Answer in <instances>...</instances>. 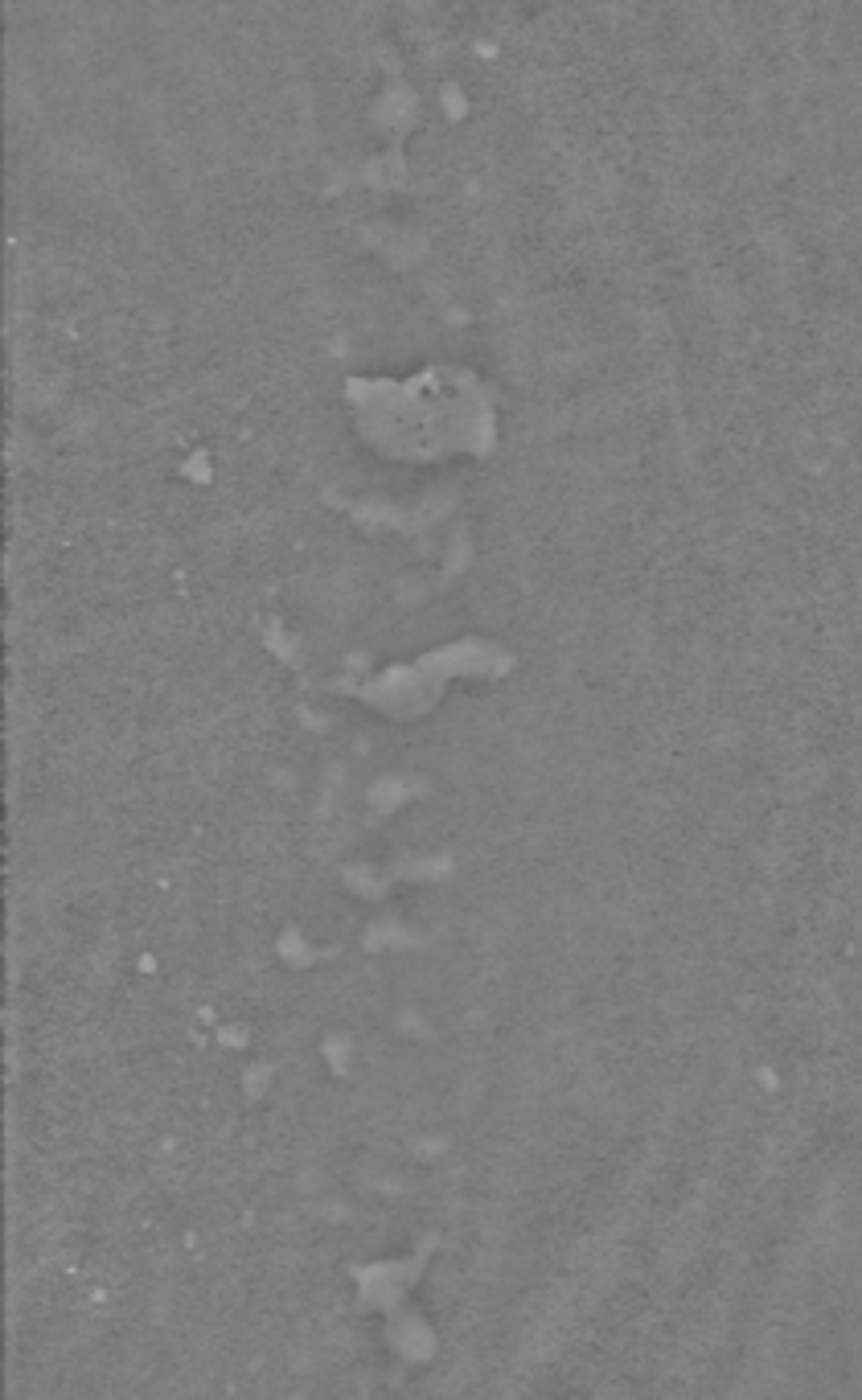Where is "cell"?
Wrapping results in <instances>:
<instances>
[]
</instances>
